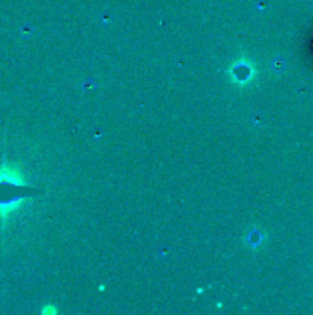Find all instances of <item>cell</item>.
<instances>
[{
	"instance_id": "1",
	"label": "cell",
	"mask_w": 313,
	"mask_h": 315,
	"mask_svg": "<svg viewBox=\"0 0 313 315\" xmlns=\"http://www.w3.org/2000/svg\"><path fill=\"white\" fill-rule=\"evenodd\" d=\"M2 183H8V184H14V186H23L25 180H23V175L20 174V171L17 168L4 165V166H0V184Z\"/></svg>"
},
{
	"instance_id": "2",
	"label": "cell",
	"mask_w": 313,
	"mask_h": 315,
	"mask_svg": "<svg viewBox=\"0 0 313 315\" xmlns=\"http://www.w3.org/2000/svg\"><path fill=\"white\" fill-rule=\"evenodd\" d=\"M19 208V202H0V218H7L13 211Z\"/></svg>"
}]
</instances>
